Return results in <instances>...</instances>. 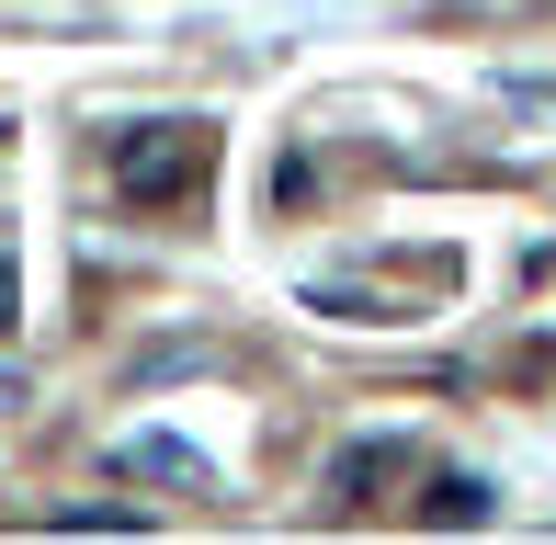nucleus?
<instances>
[{"label": "nucleus", "instance_id": "f257e3e1", "mask_svg": "<svg viewBox=\"0 0 556 545\" xmlns=\"http://www.w3.org/2000/svg\"><path fill=\"white\" fill-rule=\"evenodd\" d=\"M103 170H114V193H137V205H182V193H205V170H216V126H205V114H148V126H114Z\"/></svg>", "mask_w": 556, "mask_h": 545}, {"label": "nucleus", "instance_id": "f03ea898", "mask_svg": "<svg viewBox=\"0 0 556 545\" xmlns=\"http://www.w3.org/2000/svg\"><path fill=\"white\" fill-rule=\"evenodd\" d=\"M420 466H432V455H420V443H341V466H330V489H341L352 511H364V500H387L397 478H420Z\"/></svg>", "mask_w": 556, "mask_h": 545}, {"label": "nucleus", "instance_id": "7ed1b4c3", "mask_svg": "<svg viewBox=\"0 0 556 545\" xmlns=\"http://www.w3.org/2000/svg\"><path fill=\"white\" fill-rule=\"evenodd\" d=\"M114 478H170V489H216V466L193 455V443H170V432H125V443H114Z\"/></svg>", "mask_w": 556, "mask_h": 545}, {"label": "nucleus", "instance_id": "20e7f679", "mask_svg": "<svg viewBox=\"0 0 556 545\" xmlns=\"http://www.w3.org/2000/svg\"><path fill=\"white\" fill-rule=\"evenodd\" d=\"M420 523H489V489H477V478H432Z\"/></svg>", "mask_w": 556, "mask_h": 545}, {"label": "nucleus", "instance_id": "39448f33", "mask_svg": "<svg viewBox=\"0 0 556 545\" xmlns=\"http://www.w3.org/2000/svg\"><path fill=\"white\" fill-rule=\"evenodd\" d=\"M12 318H23V284H12V262H0V330H12Z\"/></svg>", "mask_w": 556, "mask_h": 545}, {"label": "nucleus", "instance_id": "423d86ee", "mask_svg": "<svg viewBox=\"0 0 556 545\" xmlns=\"http://www.w3.org/2000/svg\"><path fill=\"white\" fill-rule=\"evenodd\" d=\"M0 409H23V376H12V364H0Z\"/></svg>", "mask_w": 556, "mask_h": 545}]
</instances>
